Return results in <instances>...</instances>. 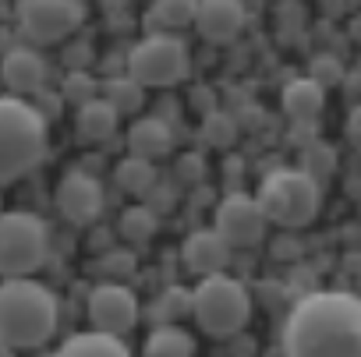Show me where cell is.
<instances>
[{
	"mask_svg": "<svg viewBox=\"0 0 361 357\" xmlns=\"http://www.w3.org/2000/svg\"><path fill=\"white\" fill-rule=\"evenodd\" d=\"M156 234V213L149 206H131L124 216H121V237L131 241V244H142Z\"/></svg>",
	"mask_w": 361,
	"mask_h": 357,
	"instance_id": "23",
	"label": "cell"
},
{
	"mask_svg": "<svg viewBox=\"0 0 361 357\" xmlns=\"http://www.w3.org/2000/svg\"><path fill=\"white\" fill-rule=\"evenodd\" d=\"M128 149H131V156L156 163L159 156H166V152L173 149V131H170V124L159 120V117H142V120H135L131 131H128Z\"/></svg>",
	"mask_w": 361,
	"mask_h": 357,
	"instance_id": "16",
	"label": "cell"
},
{
	"mask_svg": "<svg viewBox=\"0 0 361 357\" xmlns=\"http://www.w3.org/2000/svg\"><path fill=\"white\" fill-rule=\"evenodd\" d=\"M0 213H4V209H0Z\"/></svg>",
	"mask_w": 361,
	"mask_h": 357,
	"instance_id": "32",
	"label": "cell"
},
{
	"mask_svg": "<svg viewBox=\"0 0 361 357\" xmlns=\"http://www.w3.org/2000/svg\"><path fill=\"white\" fill-rule=\"evenodd\" d=\"M106 103L117 110V113H135L142 110V99H145V89L131 78V75H117V78H106V89H103Z\"/></svg>",
	"mask_w": 361,
	"mask_h": 357,
	"instance_id": "21",
	"label": "cell"
},
{
	"mask_svg": "<svg viewBox=\"0 0 361 357\" xmlns=\"http://www.w3.org/2000/svg\"><path fill=\"white\" fill-rule=\"evenodd\" d=\"M192 71V57H188V46L180 43L177 36L170 32H152L145 36L131 57H128V75L142 85V89H166V85H177L185 82Z\"/></svg>",
	"mask_w": 361,
	"mask_h": 357,
	"instance_id": "7",
	"label": "cell"
},
{
	"mask_svg": "<svg viewBox=\"0 0 361 357\" xmlns=\"http://www.w3.org/2000/svg\"><path fill=\"white\" fill-rule=\"evenodd\" d=\"M61 322V304L50 287L36 280L0 283V343L11 350H32L50 343Z\"/></svg>",
	"mask_w": 361,
	"mask_h": 357,
	"instance_id": "2",
	"label": "cell"
},
{
	"mask_svg": "<svg viewBox=\"0 0 361 357\" xmlns=\"http://www.w3.org/2000/svg\"><path fill=\"white\" fill-rule=\"evenodd\" d=\"M117 184L128 192V195H145L152 184H156V166L149 159H138V156H128L117 163Z\"/></svg>",
	"mask_w": 361,
	"mask_h": 357,
	"instance_id": "20",
	"label": "cell"
},
{
	"mask_svg": "<svg viewBox=\"0 0 361 357\" xmlns=\"http://www.w3.org/2000/svg\"><path fill=\"white\" fill-rule=\"evenodd\" d=\"M312 82H319V85H329V82H340L343 78V68L333 61V57H319L315 64H312V75H308Z\"/></svg>",
	"mask_w": 361,
	"mask_h": 357,
	"instance_id": "30",
	"label": "cell"
},
{
	"mask_svg": "<svg viewBox=\"0 0 361 357\" xmlns=\"http://www.w3.org/2000/svg\"><path fill=\"white\" fill-rule=\"evenodd\" d=\"M145 357H195V339L180 325H156L145 339Z\"/></svg>",
	"mask_w": 361,
	"mask_h": 357,
	"instance_id": "19",
	"label": "cell"
},
{
	"mask_svg": "<svg viewBox=\"0 0 361 357\" xmlns=\"http://www.w3.org/2000/svg\"><path fill=\"white\" fill-rule=\"evenodd\" d=\"M248 15L241 0H199L195 8V29L209 43H231L241 36Z\"/></svg>",
	"mask_w": 361,
	"mask_h": 357,
	"instance_id": "12",
	"label": "cell"
},
{
	"mask_svg": "<svg viewBox=\"0 0 361 357\" xmlns=\"http://www.w3.org/2000/svg\"><path fill=\"white\" fill-rule=\"evenodd\" d=\"M255 202H259L266 223H276L283 230H298V227H305V223H312L319 216L322 188L312 181L308 173L283 166V170H273L262 181Z\"/></svg>",
	"mask_w": 361,
	"mask_h": 357,
	"instance_id": "4",
	"label": "cell"
},
{
	"mask_svg": "<svg viewBox=\"0 0 361 357\" xmlns=\"http://www.w3.org/2000/svg\"><path fill=\"white\" fill-rule=\"evenodd\" d=\"M283 357H361V304L347 290H312L280 329Z\"/></svg>",
	"mask_w": 361,
	"mask_h": 357,
	"instance_id": "1",
	"label": "cell"
},
{
	"mask_svg": "<svg viewBox=\"0 0 361 357\" xmlns=\"http://www.w3.org/2000/svg\"><path fill=\"white\" fill-rule=\"evenodd\" d=\"M333 163H336L333 149H326V145H308V149H305V166H301V173H308L312 181L322 188V181L333 173Z\"/></svg>",
	"mask_w": 361,
	"mask_h": 357,
	"instance_id": "26",
	"label": "cell"
},
{
	"mask_svg": "<svg viewBox=\"0 0 361 357\" xmlns=\"http://www.w3.org/2000/svg\"><path fill=\"white\" fill-rule=\"evenodd\" d=\"M195 8L199 0H156L152 22L159 29H185V25H195Z\"/></svg>",
	"mask_w": 361,
	"mask_h": 357,
	"instance_id": "22",
	"label": "cell"
},
{
	"mask_svg": "<svg viewBox=\"0 0 361 357\" xmlns=\"http://www.w3.org/2000/svg\"><path fill=\"white\" fill-rule=\"evenodd\" d=\"M61 92H64V99H71L75 106H82V103L96 99V82H92L85 71H75V75H68V78H64Z\"/></svg>",
	"mask_w": 361,
	"mask_h": 357,
	"instance_id": "27",
	"label": "cell"
},
{
	"mask_svg": "<svg viewBox=\"0 0 361 357\" xmlns=\"http://www.w3.org/2000/svg\"><path fill=\"white\" fill-rule=\"evenodd\" d=\"M57 209L68 223H92L103 213V184L85 170H71L57 184Z\"/></svg>",
	"mask_w": 361,
	"mask_h": 357,
	"instance_id": "11",
	"label": "cell"
},
{
	"mask_svg": "<svg viewBox=\"0 0 361 357\" xmlns=\"http://www.w3.org/2000/svg\"><path fill=\"white\" fill-rule=\"evenodd\" d=\"M192 315H195L199 329H206L209 336H234L248 325L252 297H248L245 283H238L227 273L202 276L199 287L192 290Z\"/></svg>",
	"mask_w": 361,
	"mask_h": 357,
	"instance_id": "5",
	"label": "cell"
},
{
	"mask_svg": "<svg viewBox=\"0 0 361 357\" xmlns=\"http://www.w3.org/2000/svg\"><path fill=\"white\" fill-rule=\"evenodd\" d=\"M266 227H269V223H266V216H262L255 195L234 192V195H227V199L216 206V227H213V230L231 244V251H234V248H255V244H262Z\"/></svg>",
	"mask_w": 361,
	"mask_h": 357,
	"instance_id": "9",
	"label": "cell"
},
{
	"mask_svg": "<svg viewBox=\"0 0 361 357\" xmlns=\"http://www.w3.org/2000/svg\"><path fill=\"white\" fill-rule=\"evenodd\" d=\"M280 103H283V113L294 124H315L322 106H326V89L312 78H294V82L283 85Z\"/></svg>",
	"mask_w": 361,
	"mask_h": 357,
	"instance_id": "15",
	"label": "cell"
},
{
	"mask_svg": "<svg viewBox=\"0 0 361 357\" xmlns=\"http://www.w3.org/2000/svg\"><path fill=\"white\" fill-rule=\"evenodd\" d=\"M54 357H131V350L124 346L121 336H106V332H75L68 336Z\"/></svg>",
	"mask_w": 361,
	"mask_h": 357,
	"instance_id": "17",
	"label": "cell"
},
{
	"mask_svg": "<svg viewBox=\"0 0 361 357\" xmlns=\"http://www.w3.org/2000/svg\"><path fill=\"white\" fill-rule=\"evenodd\" d=\"M180 255H185V265L195 273V276H216L227 269L231 262V244L216 234V230H195L185 248H180Z\"/></svg>",
	"mask_w": 361,
	"mask_h": 357,
	"instance_id": "13",
	"label": "cell"
},
{
	"mask_svg": "<svg viewBox=\"0 0 361 357\" xmlns=\"http://www.w3.org/2000/svg\"><path fill=\"white\" fill-rule=\"evenodd\" d=\"M89 322L96 332H106V336H124L135 329L138 322V297L124 287V283H99L92 294H89Z\"/></svg>",
	"mask_w": 361,
	"mask_h": 357,
	"instance_id": "10",
	"label": "cell"
},
{
	"mask_svg": "<svg viewBox=\"0 0 361 357\" xmlns=\"http://www.w3.org/2000/svg\"><path fill=\"white\" fill-rule=\"evenodd\" d=\"M0 78L11 85V92H36L47 82V61L39 57L36 46H15L8 50L4 64H0Z\"/></svg>",
	"mask_w": 361,
	"mask_h": 357,
	"instance_id": "14",
	"label": "cell"
},
{
	"mask_svg": "<svg viewBox=\"0 0 361 357\" xmlns=\"http://www.w3.org/2000/svg\"><path fill=\"white\" fill-rule=\"evenodd\" d=\"M180 315H192V294L170 287V290L156 301V318H159V325H177Z\"/></svg>",
	"mask_w": 361,
	"mask_h": 357,
	"instance_id": "25",
	"label": "cell"
},
{
	"mask_svg": "<svg viewBox=\"0 0 361 357\" xmlns=\"http://www.w3.org/2000/svg\"><path fill=\"white\" fill-rule=\"evenodd\" d=\"M202 177H206L202 156L188 152V156H180V159H177V181H185V184H199Z\"/></svg>",
	"mask_w": 361,
	"mask_h": 357,
	"instance_id": "29",
	"label": "cell"
},
{
	"mask_svg": "<svg viewBox=\"0 0 361 357\" xmlns=\"http://www.w3.org/2000/svg\"><path fill=\"white\" fill-rule=\"evenodd\" d=\"M117 120H121V113H117L106 99H89V103H82V106H78V117H75L78 134H82L85 142H106V138H114Z\"/></svg>",
	"mask_w": 361,
	"mask_h": 357,
	"instance_id": "18",
	"label": "cell"
},
{
	"mask_svg": "<svg viewBox=\"0 0 361 357\" xmlns=\"http://www.w3.org/2000/svg\"><path fill=\"white\" fill-rule=\"evenodd\" d=\"M99 273L106 276V283H114V280H121V276H128V273H135V258L124 251H110L103 262H99Z\"/></svg>",
	"mask_w": 361,
	"mask_h": 357,
	"instance_id": "28",
	"label": "cell"
},
{
	"mask_svg": "<svg viewBox=\"0 0 361 357\" xmlns=\"http://www.w3.org/2000/svg\"><path fill=\"white\" fill-rule=\"evenodd\" d=\"M50 255L47 223L36 213H0V276L25 280L43 269Z\"/></svg>",
	"mask_w": 361,
	"mask_h": 357,
	"instance_id": "6",
	"label": "cell"
},
{
	"mask_svg": "<svg viewBox=\"0 0 361 357\" xmlns=\"http://www.w3.org/2000/svg\"><path fill=\"white\" fill-rule=\"evenodd\" d=\"M82 22H85L82 0H18V29L36 46L68 39Z\"/></svg>",
	"mask_w": 361,
	"mask_h": 357,
	"instance_id": "8",
	"label": "cell"
},
{
	"mask_svg": "<svg viewBox=\"0 0 361 357\" xmlns=\"http://www.w3.org/2000/svg\"><path fill=\"white\" fill-rule=\"evenodd\" d=\"M202 138H206V145L227 149V145H234V138H238V120H234L231 113H224V110H209V113L202 117Z\"/></svg>",
	"mask_w": 361,
	"mask_h": 357,
	"instance_id": "24",
	"label": "cell"
},
{
	"mask_svg": "<svg viewBox=\"0 0 361 357\" xmlns=\"http://www.w3.org/2000/svg\"><path fill=\"white\" fill-rule=\"evenodd\" d=\"M47 156V120L18 96H0V184H15Z\"/></svg>",
	"mask_w": 361,
	"mask_h": 357,
	"instance_id": "3",
	"label": "cell"
},
{
	"mask_svg": "<svg viewBox=\"0 0 361 357\" xmlns=\"http://www.w3.org/2000/svg\"><path fill=\"white\" fill-rule=\"evenodd\" d=\"M0 357H15V350H11L8 343H0Z\"/></svg>",
	"mask_w": 361,
	"mask_h": 357,
	"instance_id": "31",
	"label": "cell"
}]
</instances>
